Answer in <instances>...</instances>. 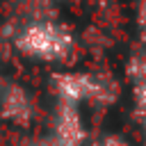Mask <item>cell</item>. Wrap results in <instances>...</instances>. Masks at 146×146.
Wrapping results in <instances>:
<instances>
[{
    "mask_svg": "<svg viewBox=\"0 0 146 146\" xmlns=\"http://www.w3.org/2000/svg\"><path fill=\"white\" fill-rule=\"evenodd\" d=\"M52 89L62 103H91L110 107L121 96V84L112 73L91 71H59L52 75Z\"/></svg>",
    "mask_w": 146,
    "mask_h": 146,
    "instance_id": "cell-1",
    "label": "cell"
},
{
    "mask_svg": "<svg viewBox=\"0 0 146 146\" xmlns=\"http://www.w3.org/2000/svg\"><path fill=\"white\" fill-rule=\"evenodd\" d=\"M16 48L23 55L41 62H66L75 50V39L66 25L41 18L18 32Z\"/></svg>",
    "mask_w": 146,
    "mask_h": 146,
    "instance_id": "cell-2",
    "label": "cell"
},
{
    "mask_svg": "<svg viewBox=\"0 0 146 146\" xmlns=\"http://www.w3.org/2000/svg\"><path fill=\"white\" fill-rule=\"evenodd\" d=\"M55 146H82L87 141V128L78 105L57 100L55 121H52V139Z\"/></svg>",
    "mask_w": 146,
    "mask_h": 146,
    "instance_id": "cell-3",
    "label": "cell"
},
{
    "mask_svg": "<svg viewBox=\"0 0 146 146\" xmlns=\"http://www.w3.org/2000/svg\"><path fill=\"white\" fill-rule=\"evenodd\" d=\"M0 107H2V116L9 121H18V123L30 121V114H32L30 98L21 87H9L0 96Z\"/></svg>",
    "mask_w": 146,
    "mask_h": 146,
    "instance_id": "cell-4",
    "label": "cell"
},
{
    "mask_svg": "<svg viewBox=\"0 0 146 146\" xmlns=\"http://www.w3.org/2000/svg\"><path fill=\"white\" fill-rule=\"evenodd\" d=\"M125 78L130 80V84L146 80V43L135 48L125 59Z\"/></svg>",
    "mask_w": 146,
    "mask_h": 146,
    "instance_id": "cell-5",
    "label": "cell"
},
{
    "mask_svg": "<svg viewBox=\"0 0 146 146\" xmlns=\"http://www.w3.org/2000/svg\"><path fill=\"white\" fill-rule=\"evenodd\" d=\"M132 112H135L137 121H141L146 116V80L132 84Z\"/></svg>",
    "mask_w": 146,
    "mask_h": 146,
    "instance_id": "cell-6",
    "label": "cell"
},
{
    "mask_svg": "<svg viewBox=\"0 0 146 146\" xmlns=\"http://www.w3.org/2000/svg\"><path fill=\"white\" fill-rule=\"evenodd\" d=\"M94 146H132V144H130L125 137L110 132V135H103L98 141H94Z\"/></svg>",
    "mask_w": 146,
    "mask_h": 146,
    "instance_id": "cell-7",
    "label": "cell"
},
{
    "mask_svg": "<svg viewBox=\"0 0 146 146\" xmlns=\"http://www.w3.org/2000/svg\"><path fill=\"white\" fill-rule=\"evenodd\" d=\"M137 27L141 34V43H146V0H137Z\"/></svg>",
    "mask_w": 146,
    "mask_h": 146,
    "instance_id": "cell-8",
    "label": "cell"
},
{
    "mask_svg": "<svg viewBox=\"0 0 146 146\" xmlns=\"http://www.w3.org/2000/svg\"><path fill=\"white\" fill-rule=\"evenodd\" d=\"M141 128H144V132H146V116L141 119Z\"/></svg>",
    "mask_w": 146,
    "mask_h": 146,
    "instance_id": "cell-9",
    "label": "cell"
},
{
    "mask_svg": "<svg viewBox=\"0 0 146 146\" xmlns=\"http://www.w3.org/2000/svg\"><path fill=\"white\" fill-rule=\"evenodd\" d=\"M144 146H146V141H144Z\"/></svg>",
    "mask_w": 146,
    "mask_h": 146,
    "instance_id": "cell-10",
    "label": "cell"
}]
</instances>
